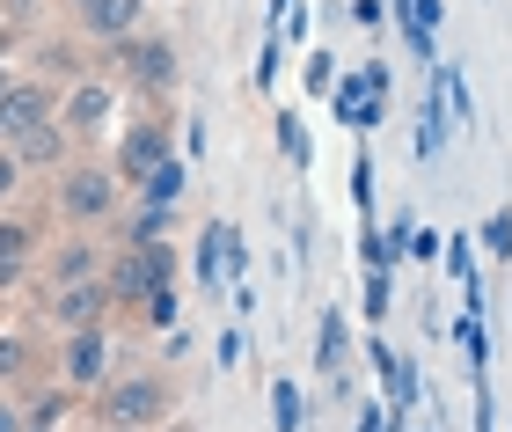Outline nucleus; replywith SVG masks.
I'll return each mask as SVG.
<instances>
[{
  "instance_id": "obj_1",
  "label": "nucleus",
  "mask_w": 512,
  "mask_h": 432,
  "mask_svg": "<svg viewBox=\"0 0 512 432\" xmlns=\"http://www.w3.org/2000/svg\"><path fill=\"white\" fill-rule=\"evenodd\" d=\"M96 418L110 432H147V425H169V389H161L154 374H132V381H110Z\"/></svg>"
},
{
  "instance_id": "obj_2",
  "label": "nucleus",
  "mask_w": 512,
  "mask_h": 432,
  "mask_svg": "<svg viewBox=\"0 0 512 432\" xmlns=\"http://www.w3.org/2000/svg\"><path fill=\"white\" fill-rule=\"evenodd\" d=\"M169 279H176V249H169V242H154V249H125V257L103 271L110 301H132V308H147Z\"/></svg>"
},
{
  "instance_id": "obj_3",
  "label": "nucleus",
  "mask_w": 512,
  "mask_h": 432,
  "mask_svg": "<svg viewBox=\"0 0 512 432\" xmlns=\"http://www.w3.org/2000/svg\"><path fill=\"white\" fill-rule=\"evenodd\" d=\"M52 125V96H44L37 81H15L8 96H0V147H22V140H37V132Z\"/></svg>"
},
{
  "instance_id": "obj_4",
  "label": "nucleus",
  "mask_w": 512,
  "mask_h": 432,
  "mask_svg": "<svg viewBox=\"0 0 512 432\" xmlns=\"http://www.w3.org/2000/svg\"><path fill=\"white\" fill-rule=\"evenodd\" d=\"M118 66L139 88H154V96H161V88H176V44L169 37H125L118 44Z\"/></svg>"
},
{
  "instance_id": "obj_5",
  "label": "nucleus",
  "mask_w": 512,
  "mask_h": 432,
  "mask_svg": "<svg viewBox=\"0 0 512 432\" xmlns=\"http://www.w3.org/2000/svg\"><path fill=\"white\" fill-rule=\"evenodd\" d=\"M66 389H103L110 381V337L103 330H74L66 337Z\"/></svg>"
},
{
  "instance_id": "obj_6",
  "label": "nucleus",
  "mask_w": 512,
  "mask_h": 432,
  "mask_svg": "<svg viewBox=\"0 0 512 432\" xmlns=\"http://www.w3.org/2000/svg\"><path fill=\"white\" fill-rule=\"evenodd\" d=\"M103 308H110V286H103V271H96V279H81V286H59L52 323H66V330H103Z\"/></svg>"
},
{
  "instance_id": "obj_7",
  "label": "nucleus",
  "mask_w": 512,
  "mask_h": 432,
  "mask_svg": "<svg viewBox=\"0 0 512 432\" xmlns=\"http://www.w3.org/2000/svg\"><path fill=\"white\" fill-rule=\"evenodd\" d=\"M74 8H81V30H88V37L125 44V37L139 30V8H147V0H74Z\"/></svg>"
},
{
  "instance_id": "obj_8",
  "label": "nucleus",
  "mask_w": 512,
  "mask_h": 432,
  "mask_svg": "<svg viewBox=\"0 0 512 432\" xmlns=\"http://www.w3.org/2000/svg\"><path fill=\"white\" fill-rule=\"evenodd\" d=\"M59 206L74 220H103L110 206H118V184H110L103 169H74V176H66V191H59Z\"/></svg>"
},
{
  "instance_id": "obj_9",
  "label": "nucleus",
  "mask_w": 512,
  "mask_h": 432,
  "mask_svg": "<svg viewBox=\"0 0 512 432\" xmlns=\"http://www.w3.org/2000/svg\"><path fill=\"white\" fill-rule=\"evenodd\" d=\"M227 271H242V235H235V220H213V227H205V242H198V279L220 286Z\"/></svg>"
},
{
  "instance_id": "obj_10",
  "label": "nucleus",
  "mask_w": 512,
  "mask_h": 432,
  "mask_svg": "<svg viewBox=\"0 0 512 432\" xmlns=\"http://www.w3.org/2000/svg\"><path fill=\"white\" fill-rule=\"evenodd\" d=\"M330 103H337V118L352 125V132H374L381 118H388V103L374 96V88H366L359 74H337V88H330Z\"/></svg>"
},
{
  "instance_id": "obj_11",
  "label": "nucleus",
  "mask_w": 512,
  "mask_h": 432,
  "mask_svg": "<svg viewBox=\"0 0 512 432\" xmlns=\"http://www.w3.org/2000/svg\"><path fill=\"white\" fill-rule=\"evenodd\" d=\"M103 125H110V88H103V81L74 88V96H66V132H81V140H96Z\"/></svg>"
},
{
  "instance_id": "obj_12",
  "label": "nucleus",
  "mask_w": 512,
  "mask_h": 432,
  "mask_svg": "<svg viewBox=\"0 0 512 432\" xmlns=\"http://www.w3.org/2000/svg\"><path fill=\"white\" fill-rule=\"evenodd\" d=\"M154 162H169V132H161V125H132V132H125V154H118V169H125L132 184H139V176H147Z\"/></svg>"
},
{
  "instance_id": "obj_13",
  "label": "nucleus",
  "mask_w": 512,
  "mask_h": 432,
  "mask_svg": "<svg viewBox=\"0 0 512 432\" xmlns=\"http://www.w3.org/2000/svg\"><path fill=\"white\" fill-rule=\"evenodd\" d=\"M447 147V88H439V66H432V96H425V125H417V162H439Z\"/></svg>"
},
{
  "instance_id": "obj_14",
  "label": "nucleus",
  "mask_w": 512,
  "mask_h": 432,
  "mask_svg": "<svg viewBox=\"0 0 512 432\" xmlns=\"http://www.w3.org/2000/svg\"><path fill=\"white\" fill-rule=\"evenodd\" d=\"M344 352H352V330H344V315L330 308V315H322V330H315V367L322 374H344Z\"/></svg>"
},
{
  "instance_id": "obj_15",
  "label": "nucleus",
  "mask_w": 512,
  "mask_h": 432,
  "mask_svg": "<svg viewBox=\"0 0 512 432\" xmlns=\"http://www.w3.org/2000/svg\"><path fill=\"white\" fill-rule=\"evenodd\" d=\"M139 198H147V206H176L183 198V162H154L139 176Z\"/></svg>"
},
{
  "instance_id": "obj_16",
  "label": "nucleus",
  "mask_w": 512,
  "mask_h": 432,
  "mask_svg": "<svg viewBox=\"0 0 512 432\" xmlns=\"http://www.w3.org/2000/svg\"><path fill=\"white\" fill-rule=\"evenodd\" d=\"M169 220H176V206H139L132 227H125V249H154L161 235H169Z\"/></svg>"
},
{
  "instance_id": "obj_17",
  "label": "nucleus",
  "mask_w": 512,
  "mask_h": 432,
  "mask_svg": "<svg viewBox=\"0 0 512 432\" xmlns=\"http://www.w3.org/2000/svg\"><path fill=\"white\" fill-rule=\"evenodd\" d=\"M52 279H59V286H81V279H96V249H88V242H66L59 257H52Z\"/></svg>"
},
{
  "instance_id": "obj_18",
  "label": "nucleus",
  "mask_w": 512,
  "mask_h": 432,
  "mask_svg": "<svg viewBox=\"0 0 512 432\" xmlns=\"http://www.w3.org/2000/svg\"><path fill=\"white\" fill-rule=\"evenodd\" d=\"M271 425H278V432H300V425H308V411H300V389H293V381H271Z\"/></svg>"
},
{
  "instance_id": "obj_19",
  "label": "nucleus",
  "mask_w": 512,
  "mask_h": 432,
  "mask_svg": "<svg viewBox=\"0 0 512 432\" xmlns=\"http://www.w3.org/2000/svg\"><path fill=\"white\" fill-rule=\"evenodd\" d=\"M447 337H454L461 352H469V374H483V359H491V345H483V323H476V315H461V323H454Z\"/></svg>"
},
{
  "instance_id": "obj_20",
  "label": "nucleus",
  "mask_w": 512,
  "mask_h": 432,
  "mask_svg": "<svg viewBox=\"0 0 512 432\" xmlns=\"http://www.w3.org/2000/svg\"><path fill=\"white\" fill-rule=\"evenodd\" d=\"M59 154H66V132H59V125H44L37 140H22V147H15V162H59Z\"/></svg>"
},
{
  "instance_id": "obj_21",
  "label": "nucleus",
  "mask_w": 512,
  "mask_h": 432,
  "mask_svg": "<svg viewBox=\"0 0 512 432\" xmlns=\"http://www.w3.org/2000/svg\"><path fill=\"white\" fill-rule=\"evenodd\" d=\"M278 74H286V37L271 30V37H264V52H256V88H271Z\"/></svg>"
},
{
  "instance_id": "obj_22",
  "label": "nucleus",
  "mask_w": 512,
  "mask_h": 432,
  "mask_svg": "<svg viewBox=\"0 0 512 432\" xmlns=\"http://www.w3.org/2000/svg\"><path fill=\"white\" fill-rule=\"evenodd\" d=\"M22 367H30V337H15V330H0V381H15Z\"/></svg>"
},
{
  "instance_id": "obj_23",
  "label": "nucleus",
  "mask_w": 512,
  "mask_h": 432,
  "mask_svg": "<svg viewBox=\"0 0 512 432\" xmlns=\"http://www.w3.org/2000/svg\"><path fill=\"white\" fill-rule=\"evenodd\" d=\"M483 249H491V257H512V213H491L483 220V235H476Z\"/></svg>"
},
{
  "instance_id": "obj_24",
  "label": "nucleus",
  "mask_w": 512,
  "mask_h": 432,
  "mask_svg": "<svg viewBox=\"0 0 512 432\" xmlns=\"http://www.w3.org/2000/svg\"><path fill=\"white\" fill-rule=\"evenodd\" d=\"M278 147H286L293 169H308V132H300V118H278Z\"/></svg>"
},
{
  "instance_id": "obj_25",
  "label": "nucleus",
  "mask_w": 512,
  "mask_h": 432,
  "mask_svg": "<svg viewBox=\"0 0 512 432\" xmlns=\"http://www.w3.org/2000/svg\"><path fill=\"white\" fill-rule=\"evenodd\" d=\"M395 301V271H366V315H388Z\"/></svg>"
},
{
  "instance_id": "obj_26",
  "label": "nucleus",
  "mask_w": 512,
  "mask_h": 432,
  "mask_svg": "<svg viewBox=\"0 0 512 432\" xmlns=\"http://www.w3.org/2000/svg\"><path fill=\"white\" fill-rule=\"evenodd\" d=\"M0 257H8V264H30V227L0 220Z\"/></svg>"
},
{
  "instance_id": "obj_27",
  "label": "nucleus",
  "mask_w": 512,
  "mask_h": 432,
  "mask_svg": "<svg viewBox=\"0 0 512 432\" xmlns=\"http://www.w3.org/2000/svg\"><path fill=\"white\" fill-rule=\"evenodd\" d=\"M330 88H337V59L315 52V59H308V96H330Z\"/></svg>"
},
{
  "instance_id": "obj_28",
  "label": "nucleus",
  "mask_w": 512,
  "mask_h": 432,
  "mask_svg": "<svg viewBox=\"0 0 512 432\" xmlns=\"http://www.w3.org/2000/svg\"><path fill=\"white\" fill-rule=\"evenodd\" d=\"M139 315H147V323H154V330H176V293H169V286H161V293H154V301H147V308H139Z\"/></svg>"
},
{
  "instance_id": "obj_29",
  "label": "nucleus",
  "mask_w": 512,
  "mask_h": 432,
  "mask_svg": "<svg viewBox=\"0 0 512 432\" xmlns=\"http://www.w3.org/2000/svg\"><path fill=\"white\" fill-rule=\"evenodd\" d=\"M352 198H359V206H374V154H359V162H352Z\"/></svg>"
},
{
  "instance_id": "obj_30",
  "label": "nucleus",
  "mask_w": 512,
  "mask_h": 432,
  "mask_svg": "<svg viewBox=\"0 0 512 432\" xmlns=\"http://www.w3.org/2000/svg\"><path fill=\"white\" fill-rule=\"evenodd\" d=\"M359 81H366V88H374V96H381V103H388V88H395V74H388V59H374V66H359Z\"/></svg>"
},
{
  "instance_id": "obj_31",
  "label": "nucleus",
  "mask_w": 512,
  "mask_h": 432,
  "mask_svg": "<svg viewBox=\"0 0 512 432\" xmlns=\"http://www.w3.org/2000/svg\"><path fill=\"white\" fill-rule=\"evenodd\" d=\"M352 15L366 22V30H381V22H388V0H352Z\"/></svg>"
},
{
  "instance_id": "obj_32",
  "label": "nucleus",
  "mask_w": 512,
  "mask_h": 432,
  "mask_svg": "<svg viewBox=\"0 0 512 432\" xmlns=\"http://www.w3.org/2000/svg\"><path fill=\"white\" fill-rule=\"evenodd\" d=\"M15 176H22V162H15V154H0V198L15 191Z\"/></svg>"
},
{
  "instance_id": "obj_33",
  "label": "nucleus",
  "mask_w": 512,
  "mask_h": 432,
  "mask_svg": "<svg viewBox=\"0 0 512 432\" xmlns=\"http://www.w3.org/2000/svg\"><path fill=\"white\" fill-rule=\"evenodd\" d=\"M0 432H22V411H8V403H0Z\"/></svg>"
},
{
  "instance_id": "obj_34",
  "label": "nucleus",
  "mask_w": 512,
  "mask_h": 432,
  "mask_svg": "<svg viewBox=\"0 0 512 432\" xmlns=\"http://www.w3.org/2000/svg\"><path fill=\"white\" fill-rule=\"evenodd\" d=\"M8 88H15V74H8V66H0V96H8Z\"/></svg>"
},
{
  "instance_id": "obj_35",
  "label": "nucleus",
  "mask_w": 512,
  "mask_h": 432,
  "mask_svg": "<svg viewBox=\"0 0 512 432\" xmlns=\"http://www.w3.org/2000/svg\"><path fill=\"white\" fill-rule=\"evenodd\" d=\"M161 432H191V425H183V418H169V425H161Z\"/></svg>"
}]
</instances>
